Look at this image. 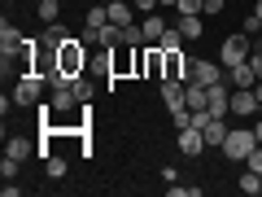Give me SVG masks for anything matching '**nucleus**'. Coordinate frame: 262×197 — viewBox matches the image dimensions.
<instances>
[{"label": "nucleus", "instance_id": "35", "mask_svg": "<svg viewBox=\"0 0 262 197\" xmlns=\"http://www.w3.org/2000/svg\"><path fill=\"white\" fill-rule=\"evenodd\" d=\"M158 5H162V9H175V5H179V0H158Z\"/></svg>", "mask_w": 262, "mask_h": 197}, {"label": "nucleus", "instance_id": "36", "mask_svg": "<svg viewBox=\"0 0 262 197\" xmlns=\"http://www.w3.org/2000/svg\"><path fill=\"white\" fill-rule=\"evenodd\" d=\"M253 92H258V101H262V79H258V84H253Z\"/></svg>", "mask_w": 262, "mask_h": 197}, {"label": "nucleus", "instance_id": "9", "mask_svg": "<svg viewBox=\"0 0 262 197\" xmlns=\"http://www.w3.org/2000/svg\"><path fill=\"white\" fill-rule=\"evenodd\" d=\"M179 149H184L188 158L206 153V136H201V127H179Z\"/></svg>", "mask_w": 262, "mask_h": 197}, {"label": "nucleus", "instance_id": "5", "mask_svg": "<svg viewBox=\"0 0 262 197\" xmlns=\"http://www.w3.org/2000/svg\"><path fill=\"white\" fill-rule=\"evenodd\" d=\"M39 92H44V75H22L13 84V105H39Z\"/></svg>", "mask_w": 262, "mask_h": 197}, {"label": "nucleus", "instance_id": "13", "mask_svg": "<svg viewBox=\"0 0 262 197\" xmlns=\"http://www.w3.org/2000/svg\"><path fill=\"white\" fill-rule=\"evenodd\" d=\"M258 92H253V88H236L232 92V114H258Z\"/></svg>", "mask_w": 262, "mask_h": 197}, {"label": "nucleus", "instance_id": "19", "mask_svg": "<svg viewBox=\"0 0 262 197\" xmlns=\"http://www.w3.org/2000/svg\"><path fill=\"white\" fill-rule=\"evenodd\" d=\"M66 40H70V31H66L61 22H48V27H44V44H48V48H61Z\"/></svg>", "mask_w": 262, "mask_h": 197}, {"label": "nucleus", "instance_id": "18", "mask_svg": "<svg viewBox=\"0 0 262 197\" xmlns=\"http://www.w3.org/2000/svg\"><path fill=\"white\" fill-rule=\"evenodd\" d=\"M175 27L184 31V40H201V31H206V22H201V13H188V18H175Z\"/></svg>", "mask_w": 262, "mask_h": 197}, {"label": "nucleus", "instance_id": "7", "mask_svg": "<svg viewBox=\"0 0 262 197\" xmlns=\"http://www.w3.org/2000/svg\"><path fill=\"white\" fill-rule=\"evenodd\" d=\"M227 123H223V114H210L206 119V127H201V136H206V149H223V141H227Z\"/></svg>", "mask_w": 262, "mask_h": 197}, {"label": "nucleus", "instance_id": "14", "mask_svg": "<svg viewBox=\"0 0 262 197\" xmlns=\"http://www.w3.org/2000/svg\"><path fill=\"white\" fill-rule=\"evenodd\" d=\"M227 84H232V88H253L258 75H253L249 62H236V66H227Z\"/></svg>", "mask_w": 262, "mask_h": 197}, {"label": "nucleus", "instance_id": "22", "mask_svg": "<svg viewBox=\"0 0 262 197\" xmlns=\"http://www.w3.org/2000/svg\"><path fill=\"white\" fill-rule=\"evenodd\" d=\"M39 18H44V27H48V22H57V18H61V5H57V0H39Z\"/></svg>", "mask_w": 262, "mask_h": 197}, {"label": "nucleus", "instance_id": "31", "mask_svg": "<svg viewBox=\"0 0 262 197\" xmlns=\"http://www.w3.org/2000/svg\"><path fill=\"white\" fill-rule=\"evenodd\" d=\"M227 0H201V13H223Z\"/></svg>", "mask_w": 262, "mask_h": 197}, {"label": "nucleus", "instance_id": "39", "mask_svg": "<svg viewBox=\"0 0 262 197\" xmlns=\"http://www.w3.org/2000/svg\"><path fill=\"white\" fill-rule=\"evenodd\" d=\"M101 5H110V0H101Z\"/></svg>", "mask_w": 262, "mask_h": 197}, {"label": "nucleus", "instance_id": "25", "mask_svg": "<svg viewBox=\"0 0 262 197\" xmlns=\"http://www.w3.org/2000/svg\"><path fill=\"white\" fill-rule=\"evenodd\" d=\"M0 175H5V180H18V158H9V153H5V162H0Z\"/></svg>", "mask_w": 262, "mask_h": 197}, {"label": "nucleus", "instance_id": "12", "mask_svg": "<svg viewBox=\"0 0 262 197\" xmlns=\"http://www.w3.org/2000/svg\"><path fill=\"white\" fill-rule=\"evenodd\" d=\"M206 110H210V114H232V92H227V79L210 88V101H206Z\"/></svg>", "mask_w": 262, "mask_h": 197}, {"label": "nucleus", "instance_id": "24", "mask_svg": "<svg viewBox=\"0 0 262 197\" xmlns=\"http://www.w3.org/2000/svg\"><path fill=\"white\" fill-rule=\"evenodd\" d=\"M170 119H175V127H188V123H192V110H188V101H184V105H175V110H170Z\"/></svg>", "mask_w": 262, "mask_h": 197}, {"label": "nucleus", "instance_id": "20", "mask_svg": "<svg viewBox=\"0 0 262 197\" xmlns=\"http://www.w3.org/2000/svg\"><path fill=\"white\" fill-rule=\"evenodd\" d=\"M5 153H9V158H27V153H35V145H31V141H22V136H9V145H5Z\"/></svg>", "mask_w": 262, "mask_h": 197}, {"label": "nucleus", "instance_id": "23", "mask_svg": "<svg viewBox=\"0 0 262 197\" xmlns=\"http://www.w3.org/2000/svg\"><path fill=\"white\" fill-rule=\"evenodd\" d=\"M44 171H48L53 180H61V175H66V158H61V153H48V158H44Z\"/></svg>", "mask_w": 262, "mask_h": 197}, {"label": "nucleus", "instance_id": "11", "mask_svg": "<svg viewBox=\"0 0 262 197\" xmlns=\"http://www.w3.org/2000/svg\"><path fill=\"white\" fill-rule=\"evenodd\" d=\"M48 105H53L57 114H70V110H79V105H83V101H79L75 84H70V88H53V101H48Z\"/></svg>", "mask_w": 262, "mask_h": 197}, {"label": "nucleus", "instance_id": "1", "mask_svg": "<svg viewBox=\"0 0 262 197\" xmlns=\"http://www.w3.org/2000/svg\"><path fill=\"white\" fill-rule=\"evenodd\" d=\"M144 48V44H140ZM140 48L136 44H114L110 48V62H105V70H110V88H114V79H122V75H136V57H140Z\"/></svg>", "mask_w": 262, "mask_h": 197}, {"label": "nucleus", "instance_id": "6", "mask_svg": "<svg viewBox=\"0 0 262 197\" xmlns=\"http://www.w3.org/2000/svg\"><path fill=\"white\" fill-rule=\"evenodd\" d=\"M223 66L219 62H192V70H188V79H192V84H206V88H214V84H223Z\"/></svg>", "mask_w": 262, "mask_h": 197}, {"label": "nucleus", "instance_id": "15", "mask_svg": "<svg viewBox=\"0 0 262 197\" xmlns=\"http://www.w3.org/2000/svg\"><path fill=\"white\" fill-rule=\"evenodd\" d=\"M110 22H118V27H136V5H127V0H110Z\"/></svg>", "mask_w": 262, "mask_h": 197}, {"label": "nucleus", "instance_id": "21", "mask_svg": "<svg viewBox=\"0 0 262 197\" xmlns=\"http://www.w3.org/2000/svg\"><path fill=\"white\" fill-rule=\"evenodd\" d=\"M236 188H241V193H249V197H258V193H262V175H258V171H245Z\"/></svg>", "mask_w": 262, "mask_h": 197}, {"label": "nucleus", "instance_id": "3", "mask_svg": "<svg viewBox=\"0 0 262 197\" xmlns=\"http://www.w3.org/2000/svg\"><path fill=\"white\" fill-rule=\"evenodd\" d=\"M253 44H258V40L249 35V31H236V35H227L223 40V53H219V66H236V62H249V53H253Z\"/></svg>", "mask_w": 262, "mask_h": 197}, {"label": "nucleus", "instance_id": "34", "mask_svg": "<svg viewBox=\"0 0 262 197\" xmlns=\"http://www.w3.org/2000/svg\"><path fill=\"white\" fill-rule=\"evenodd\" d=\"M253 18H258V22H262V0H253Z\"/></svg>", "mask_w": 262, "mask_h": 197}, {"label": "nucleus", "instance_id": "38", "mask_svg": "<svg viewBox=\"0 0 262 197\" xmlns=\"http://www.w3.org/2000/svg\"><path fill=\"white\" fill-rule=\"evenodd\" d=\"M5 5H13V0H5Z\"/></svg>", "mask_w": 262, "mask_h": 197}, {"label": "nucleus", "instance_id": "2", "mask_svg": "<svg viewBox=\"0 0 262 197\" xmlns=\"http://www.w3.org/2000/svg\"><path fill=\"white\" fill-rule=\"evenodd\" d=\"M57 66H61V70H66L70 79L88 70V48H83V40H79V35H70L61 48H57Z\"/></svg>", "mask_w": 262, "mask_h": 197}, {"label": "nucleus", "instance_id": "30", "mask_svg": "<svg viewBox=\"0 0 262 197\" xmlns=\"http://www.w3.org/2000/svg\"><path fill=\"white\" fill-rule=\"evenodd\" d=\"M249 66H253V75L262 79V44H253V53H249Z\"/></svg>", "mask_w": 262, "mask_h": 197}, {"label": "nucleus", "instance_id": "17", "mask_svg": "<svg viewBox=\"0 0 262 197\" xmlns=\"http://www.w3.org/2000/svg\"><path fill=\"white\" fill-rule=\"evenodd\" d=\"M110 22V5H101V0H92L83 9V27H105Z\"/></svg>", "mask_w": 262, "mask_h": 197}, {"label": "nucleus", "instance_id": "26", "mask_svg": "<svg viewBox=\"0 0 262 197\" xmlns=\"http://www.w3.org/2000/svg\"><path fill=\"white\" fill-rule=\"evenodd\" d=\"M175 13H179V18H188V13H201V0H179Z\"/></svg>", "mask_w": 262, "mask_h": 197}, {"label": "nucleus", "instance_id": "33", "mask_svg": "<svg viewBox=\"0 0 262 197\" xmlns=\"http://www.w3.org/2000/svg\"><path fill=\"white\" fill-rule=\"evenodd\" d=\"M131 5H136L140 13H153V9H158V0H131Z\"/></svg>", "mask_w": 262, "mask_h": 197}, {"label": "nucleus", "instance_id": "16", "mask_svg": "<svg viewBox=\"0 0 262 197\" xmlns=\"http://www.w3.org/2000/svg\"><path fill=\"white\" fill-rule=\"evenodd\" d=\"M184 79H162V101H166V110H175V105H184Z\"/></svg>", "mask_w": 262, "mask_h": 197}, {"label": "nucleus", "instance_id": "29", "mask_svg": "<svg viewBox=\"0 0 262 197\" xmlns=\"http://www.w3.org/2000/svg\"><path fill=\"white\" fill-rule=\"evenodd\" d=\"M196 193H201L196 184H170V197H196Z\"/></svg>", "mask_w": 262, "mask_h": 197}, {"label": "nucleus", "instance_id": "8", "mask_svg": "<svg viewBox=\"0 0 262 197\" xmlns=\"http://www.w3.org/2000/svg\"><path fill=\"white\" fill-rule=\"evenodd\" d=\"M22 48H27V35H22L13 22H5V27H0V53H5V57H18Z\"/></svg>", "mask_w": 262, "mask_h": 197}, {"label": "nucleus", "instance_id": "32", "mask_svg": "<svg viewBox=\"0 0 262 197\" xmlns=\"http://www.w3.org/2000/svg\"><path fill=\"white\" fill-rule=\"evenodd\" d=\"M245 31H249V35H253V40H258V31H262V22H258V18H253V13H249V18H245Z\"/></svg>", "mask_w": 262, "mask_h": 197}, {"label": "nucleus", "instance_id": "37", "mask_svg": "<svg viewBox=\"0 0 262 197\" xmlns=\"http://www.w3.org/2000/svg\"><path fill=\"white\" fill-rule=\"evenodd\" d=\"M253 131H258V141H262V119H258V123H253Z\"/></svg>", "mask_w": 262, "mask_h": 197}, {"label": "nucleus", "instance_id": "27", "mask_svg": "<svg viewBox=\"0 0 262 197\" xmlns=\"http://www.w3.org/2000/svg\"><path fill=\"white\" fill-rule=\"evenodd\" d=\"M75 92H79V101H92V84L83 75H75Z\"/></svg>", "mask_w": 262, "mask_h": 197}, {"label": "nucleus", "instance_id": "4", "mask_svg": "<svg viewBox=\"0 0 262 197\" xmlns=\"http://www.w3.org/2000/svg\"><path fill=\"white\" fill-rule=\"evenodd\" d=\"M253 145H262L253 127H232V131H227V141H223V153H227L232 162H245V158L253 153Z\"/></svg>", "mask_w": 262, "mask_h": 197}, {"label": "nucleus", "instance_id": "10", "mask_svg": "<svg viewBox=\"0 0 262 197\" xmlns=\"http://www.w3.org/2000/svg\"><path fill=\"white\" fill-rule=\"evenodd\" d=\"M166 27H170V22L162 18V13H144V18H140V31H144V44H158V40L166 35Z\"/></svg>", "mask_w": 262, "mask_h": 197}, {"label": "nucleus", "instance_id": "28", "mask_svg": "<svg viewBox=\"0 0 262 197\" xmlns=\"http://www.w3.org/2000/svg\"><path fill=\"white\" fill-rule=\"evenodd\" d=\"M245 167H249V171H258V175H262V145H253V153L245 158Z\"/></svg>", "mask_w": 262, "mask_h": 197}]
</instances>
